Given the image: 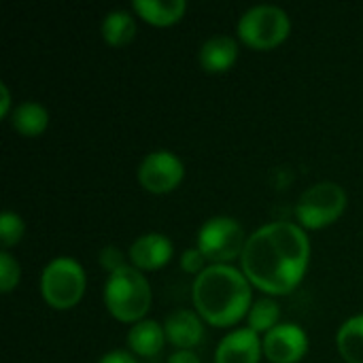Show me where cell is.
<instances>
[{
  "label": "cell",
  "instance_id": "cell-1",
  "mask_svg": "<svg viewBox=\"0 0 363 363\" xmlns=\"http://www.w3.org/2000/svg\"><path fill=\"white\" fill-rule=\"evenodd\" d=\"M311 264L306 230L291 221H272L247 238L240 270L249 283L270 298L289 296L300 287Z\"/></svg>",
  "mask_w": 363,
  "mask_h": 363
},
{
  "label": "cell",
  "instance_id": "cell-2",
  "mask_svg": "<svg viewBox=\"0 0 363 363\" xmlns=\"http://www.w3.org/2000/svg\"><path fill=\"white\" fill-rule=\"evenodd\" d=\"M191 302L204 323L234 328L253 306V285L230 264L206 266L191 285Z\"/></svg>",
  "mask_w": 363,
  "mask_h": 363
},
{
  "label": "cell",
  "instance_id": "cell-3",
  "mask_svg": "<svg viewBox=\"0 0 363 363\" xmlns=\"http://www.w3.org/2000/svg\"><path fill=\"white\" fill-rule=\"evenodd\" d=\"M102 298L108 315L115 321L136 325L145 321L153 302V291L145 272L136 270L134 266H125L108 274Z\"/></svg>",
  "mask_w": 363,
  "mask_h": 363
},
{
  "label": "cell",
  "instance_id": "cell-4",
  "mask_svg": "<svg viewBox=\"0 0 363 363\" xmlns=\"http://www.w3.org/2000/svg\"><path fill=\"white\" fill-rule=\"evenodd\" d=\"M87 289V277L83 266L72 257H55L40 272V296L53 311L74 308Z\"/></svg>",
  "mask_w": 363,
  "mask_h": 363
},
{
  "label": "cell",
  "instance_id": "cell-5",
  "mask_svg": "<svg viewBox=\"0 0 363 363\" xmlns=\"http://www.w3.org/2000/svg\"><path fill=\"white\" fill-rule=\"evenodd\" d=\"M236 34L242 45L255 51H270L289 38L291 19L281 6L257 4L242 13L236 23Z\"/></svg>",
  "mask_w": 363,
  "mask_h": 363
},
{
  "label": "cell",
  "instance_id": "cell-6",
  "mask_svg": "<svg viewBox=\"0 0 363 363\" xmlns=\"http://www.w3.org/2000/svg\"><path fill=\"white\" fill-rule=\"evenodd\" d=\"M349 196L345 187L334 181H321L311 185L296 202V219L304 230H323L334 225L347 211Z\"/></svg>",
  "mask_w": 363,
  "mask_h": 363
},
{
  "label": "cell",
  "instance_id": "cell-7",
  "mask_svg": "<svg viewBox=\"0 0 363 363\" xmlns=\"http://www.w3.org/2000/svg\"><path fill=\"white\" fill-rule=\"evenodd\" d=\"M247 238L249 236L245 234V228L234 217L217 215L204 221V225L198 230L196 247L206 257V262H211V266L230 264L242 257Z\"/></svg>",
  "mask_w": 363,
  "mask_h": 363
},
{
  "label": "cell",
  "instance_id": "cell-8",
  "mask_svg": "<svg viewBox=\"0 0 363 363\" xmlns=\"http://www.w3.org/2000/svg\"><path fill=\"white\" fill-rule=\"evenodd\" d=\"M138 183L145 191L164 196L174 191L185 179V166L179 155L166 149L151 151L138 166Z\"/></svg>",
  "mask_w": 363,
  "mask_h": 363
},
{
  "label": "cell",
  "instance_id": "cell-9",
  "mask_svg": "<svg viewBox=\"0 0 363 363\" xmlns=\"http://www.w3.org/2000/svg\"><path fill=\"white\" fill-rule=\"evenodd\" d=\"M264 357L270 363H300L308 353V334L298 323H279L264 338Z\"/></svg>",
  "mask_w": 363,
  "mask_h": 363
},
{
  "label": "cell",
  "instance_id": "cell-10",
  "mask_svg": "<svg viewBox=\"0 0 363 363\" xmlns=\"http://www.w3.org/2000/svg\"><path fill=\"white\" fill-rule=\"evenodd\" d=\"M174 255V245L166 234L149 232L138 236L128 251L130 266H134L140 272H155L170 264Z\"/></svg>",
  "mask_w": 363,
  "mask_h": 363
},
{
  "label": "cell",
  "instance_id": "cell-11",
  "mask_svg": "<svg viewBox=\"0 0 363 363\" xmlns=\"http://www.w3.org/2000/svg\"><path fill=\"white\" fill-rule=\"evenodd\" d=\"M264 340L251 328L230 332L215 349V363H262Z\"/></svg>",
  "mask_w": 363,
  "mask_h": 363
},
{
  "label": "cell",
  "instance_id": "cell-12",
  "mask_svg": "<svg viewBox=\"0 0 363 363\" xmlns=\"http://www.w3.org/2000/svg\"><path fill=\"white\" fill-rule=\"evenodd\" d=\"M166 340L177 351H194L204 340V321L196 311H174L164 321Z\"/></svg>",
  "mask_w": 363,
  "mask_h": 363
},
{
  "label": "cell",
  "instance_id": "cell-13",
  "mask_svg": "<svg viewBox=\"0 0 363 363\" xmlns=\"http://www.w3.org/2000/svg\"><path fill=\"white\" fill-rule=\"evenodd\" d=\"M238 60V40L228 34L211 36L202 43L198 51L200 68L208 74H223L228 72Z\"/></svg>",
  "mask_w": 363,
  "mask_h": 363
},
{
  "label": "cell",
  "instance_id": "cell-14",
  "mask_svg": "<svg viewBox=\"0 0 363 363\" xmlns=\"http://www.w3.org/2000/svg\"><path fill=\"white\" fill-rule=\"evenodd\" d=\"M134 13L155 28H168L179 23L187 13L185 0H134Z\"/></svg>",
  "mask_w": 363,
  "mask_h": 363
},
{
  "label": "cell",
  "instance_id": "cell-15",
  "mask_svg": "<svg viewBox=\"0 0 363 363\" xmlns=\"http://www.w3.org/2000/svg\"><path fill=\"white\" fill-rule=\"evenodd\" d=\"M166 342L168 340H166L164 325L153 319H145V321L132 325L128 332V349L132 355H138V357L160 355L164 351Z\"/></svg>",
  "mask_w": 363,
  "mask_h": 363
},
{
  "label": "cell",
  "instance_id": "cell-16",
  "mask_svg": "<svg viewBox=\"0 0 363 363\" xmlns=\"http://www.w3.org/2000/svg\"><path fill=\"white\" fill-rule=\"evenodd\" d=\"M11 125L19 136L36 138L45 134L49 128V111L40 102H34V100L21 102L19 106H15L11 115Z\"/></svg>",
  "mask_w": 363,
  "mask_h": 363
},
{
  "label": "cell",
  "instance_id": "cell-17",
  "mask_svg": "<svg viewBox=\"0 0 363 363\" xmlns=\"http://www.w3.org/2000/svg\"><path fill=\"white\" fill-rule=\"evenodd\" d=\"M100 32H102V38L106 40V45L125 47L136 38L138 28H136V19H134V15L130 11L115 9V11H108L104 15Z\"/></svg>",
  "mask_w": 363,
  "mask_h": 363
},
{
  "label": "cell",
  "instance_id": "cell-18",
  "mask_svg": "<svg viewBox=\"0 0 363 363\" xmlns=\"http://www.w3.org/2000/svg\"><path fill=\"white\" fill-rule=\"evenodd\" d=\"M336 349L347 363H363V313L340 325L336 332Z\"/></svg>",
  "mask_w": 363,
  "mask_h": 363
},
{
  "label": "cell",
  "instance_id": "cell-19",
  "mask_svg": "<svg viewBox=\"0 0 363 363\" xmlns=\"http://www.w3.org/2000/svg\"><path fill=\"white\" fill-rule=\"evenodd\" d=\"M247 328H251L257 334H268L281 323V306L274 298H262L255 300L249 315H247Z\"/></svg>",
  "mask_w": 363,
  "mask_h": 363
},
{
  "label": "cell",
  "instance_id": "cell-20",
  "mask_svg": "<svg viewBox=\"0 0 363 363\" xmlns=\"http://www.w3.org/2000/svg\"><path fill=\"white\" fill-rule=\"evenodd\" d=\"M26 234V223L23 219L13 213V211H4L0 215V242H2V251H9L11 247H17L21 242Z\"/></svg>",
  "mask_w": 363,
  "mask_h": 363
},
{
  "label": "cell",
  "instance_id": "cell-21",
  "mask_svg": "<svg viewBox=\"0 0 363 363\" xmlns=\"http://www.w3.org/2000/svg\"><path fill=\"white\" fill-rule=\"evenodd\" d=\"M19 279H21L19 262L9 251H2L0 253V291L11 294L19 285Z\"/></svg>",
  "mask_w": 363,
  "mask_h": 363
},
{
  "label": "cell",
  "instance_id": "cell-22",
  "mask_svg": "<svg viewBox=\"0 0 363 363\" xmlns=\"http://www.w3.org/2000/svg\"><path fill=\"white\" fill-rule=\"evenodd\" d=\"M98 262H100V266H102L108 274H113V272H117V270L130 266V264L125 262V255H123L121 249H117V247H104V249L100 251Z\"/></svg>",
  "mask_w": 363,
  "mask_h": 363
},
{
  "label": "cell",
  "instance_id": "cell-23",
  "mask_svg": "<svg viewBox=\"0 0 363 363\" xmlns=\"http://www.w3.org/2000/svg\"><path fill=\"white\" fill-rule=\"evenodd\" d=\"M204 264H206V257L200 253V249H198V247L183 251L181 262H179V266H181V270H183V272H187V274H196V277L206 268Z\"/></svg>",
  "mask_w": 363,
  "mask_h": 363
},
{
  "label": "cell",
  "instance_id": "cell-24",
  "mask_svg": "<svg viewBox=\"0 0 363 363\" xmlns=\"http://www.w3.org/2000/svg\"><path fill=\"white\" fill-rule=\"evenodd\" d=\"M98 363H138L136 362V357L130 353V351H108V353H104Z\"/></svg>",
  "mask_w": 363,
  "mask_h": 363
},
{
  "label": "cell",
  "instance_id": "cell-25",
  "mask_svg": "<svg viewBox=\"0 0 363 363\" xmlns=\"http://www.w3.org/2000/svg\"><path fill=\"white\" fill-rule=\"evenodd\" d=\"M168 363H202L200 357L196 355V351H177L170 355Z\"/></svg>",
  "mask_w": 363,
  "mask_h": 363
},
{
  "label": "cell",
  "instance_id": "cell-26",
  "mask_svg": "<svg viewBox=\"0 0 363 363\" xmlns=\"http://www.w3.org/2000/svg\"><path fill=\"white\" fill-rule=\"evenodd\" d=\"M0 94H2V102H0V117H9V115H13L11 113V94H9V87H6V83H0Z\"/></svg>",
  "mask_w": 363,
  "mask_h": 363
}]
</instances>
